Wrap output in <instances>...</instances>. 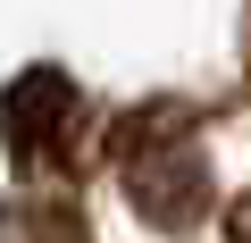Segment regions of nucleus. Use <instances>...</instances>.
<instances>
[{"instance_id": "2", "label": "nucleus", "mask_w": 251, "mask_h": 243, "mask_svg": "<svg viewBox=\"0 0 251 243\" xmlns=\"http://www.w3.org/2000/svg\"><path fill=\"white\" fill-rule=\"evenodd\" d=\"M75 117H84V101H75V84H67L59 67H34V76H17V84H9V101H0L9 151H17V168H34V176L67 168Z\"/></svg>"}, {"instance_id": "1", "label": "nucleus", "mask_w": 251, "mask_h": 243, "mask_svg": "<svg viewBox=\"0 0 251 243\" xmlns=\"http://www.w3.org/2000/svg\"><path fill=\"white\" fill-rule=\"evenodd\" d=\"M109 160H117L126 201H134L151 226H168V235L201 226V210H209V160H201V135H193V109L159 101L143 117H126L117 143H109Z\"/></svg>"}, {"instance_id": "3", "label": "nucleus", "mask_w": 251, "mask_h": 243, "mask_svg": "<svg viewBox=\"0 0 251 243\" xmlns=\"http://www.w3.org/2000/svg\"><path fill=\"white\" fill-rule=\"evenodd\" d=\"M0 243H84V218L67 201H9L0 210Z\"/></svg>"}]
</instances>
